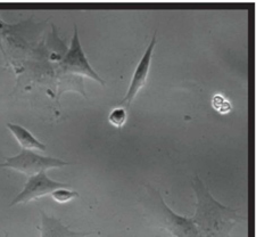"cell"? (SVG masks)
I'll use <instances>...</instances> for the list:
<instances>
[{
    "label": "cell",
    "instance_id": "obj_5",
    "mask_svg": "<svg viewBox=\"0 0 256 237\" xmlns=\"http://www.w3.org/2000/svg\"><path fill=\"white\" fill-rule=\"evenodd\" d=\"M63 187L68 188L70 185L52 180L47 176L46 171H41L34 174V176L28 177L23 190L13 199L10 206L18 204V203H26L32 201V199L42 197L44 195L52 194L55 189L63 188Z\"/></svg>",
    "mask_w": 256,
    "mask_h": 237
},
{
    "label": "cell",
    "instance_id": "obj_9",
    "mask_svg": "<svg viewBox=\"0 0 256 237\" xmlns=\"http://www.w3.org/2000/svg\"><path fill=\"white\" fill-rule=\"evenodd\" d=\"M128 112L126 107H115L108 115V121L113 127L121 129L126 123Z\"/></svg>",
    "mask_w": 256,
    "mask_h": 237
},
{
    "label": "cell",
    "instance_id": "obj_8",
    "mask_svg": "<svg viewBox=\"0 0 256 237\" xmlns=\"http://www.w3.org/2000/svg\"><path fill=\"white\" fill-rule=\"evenodd\" d=\"M7 128L10 129L12 134L14 135L16 140L22 146V149H39V151H46V145L41 143L33 136L30 131L20 124L7 123Z\"/></svg>",
    "mask_w": 256,
    "mask_h": 237
},
{
    "label": "cell",
    "instance_id": "obj_3",
    "mask_svg": "<svg viewBox=\"0 0 256 237\" xmlns=\"http://www.w3.org/2000/svg\"><path fill=\"white\" fill-rule=\"evenodd\" d=\"M68 162L52 156H42L31 149H22L20 154L6 159L5 163L0 164L2 168H10L31 177L41 171H47L52 168H63Z\"/></svg>",
    "mask_w": 256,
    "mask_h": 237
},
{
    "label": "cell",
    "instance_id": "obj_6",
    "mask_svg": "<svg viewBox=\"0 0 256 237\" xmlns=\"http://www.w3.org/2000/svg\"><path fill=\"white\" fill-rule=\"evenodd\" d=\"M155 45H156V32L155 35L152 36V39L150 41V46L146 48V52L144 53L142 60L139 61L137 68L134 70V76H132L130 86L129 88H128L126 96L122 98L121 102H120L121 105H126V107H129L131 105L132 101L134 99V97L137 96L139 90L144 88V85H146L148 73H150V70L152 57V52H154Z\"/></svg>",
    "mask_w": 256,
    "mask_h": 237
},
{
    "label": "cell",
    "instance_id": "obj_2",
    "mask_svg": "<svg viewBox=\"0 0 256 237\" xmlns=\"http://www.w3.org/2000/svg\"><path fill=\"white\" fill-rule=\"evenodd\" d=\"M147 189L146 218L155 227L170 231L176 237H200L192 218L174 213L154 187L147 186Z\"/></svg>",
    "mask_w": 256,
    "mask_h": 237
},
{
    "label": "cell",
    "instance_id": "obj_11",
    "mask_svg": "<svg viewBox=\"0 0 256 237\" xmlns=\"http://www.w3.org/2000/svg\"><path fill=\"white\" fill-rule=\"evenodd\" d=\"M212 102L214 109L218 112H220V113H226V112H229L231 109L230 102L221 94H216V96L213 97Z\"/></svg>",
    "mask_w": 256,
    "mask_h": 237
},
{
    "label": "cell",
    "instance_id": "obj_1",
    "mask_svg": "<svg viewBox=\"0 0 256 237\" xmlns=\"http://www.w3.org/2000/svg\"><path fill=\"white\" fill-rule=\"evenodd\" d=\"M192 186L197 198L196 211L192 219L200 237H230L237 222L245 218L238 210L218 202L197 174L192 178Z\"/></svg>",
    "mask_w": 256,
    "mask_h": 237
},
{
    "label": "cell",
    "instance_id": "obj_12",
    "mask_svg": "<svg viewBox=\"0 0 256 237\" xmlns=\"http://www.w3.org/2000/svg\"><path fill=\"white\" fill-rule=\"evenodd\" d=\"M158 237H162V236H158ZM170 237H176V236H170Z\"/></svg>",
    "mask_w": 256,
    "mask_h": 237
},
{
    "label": "cell",
    "instance_id": "obj_4",
    "mask_svg": "<svg viewBox=\"0 0 256 237\" xmlns=\"http://www.w3.org/2000/svg\"><path fill=\"white\" fill-rule=\"evenodd\" d=\"M60 68L65 73L86 76L94 79V80L100 82L102 85H105V81L102 80L100 76L97 74L96 71L89 64L88 58H86L84 49H82L76 26L74 27V35L71 41V46H70L68 53L65 54V56L60 62Z\"/></svg>",
    "mask_w": 256,
    "mask_h": 237
},
{
    "label": "cell",
    "instance_id": "obj_10",
    "mask_svg": "<svg viewBox=\"0 0 256 237\" xmlns=\"http://www.w3.org/2000/svg\"><path fill=\"white\" fill-rule=\"evenodd\" d=\"M50 195L54 201H56L57 203H68L73 198L79 197V193H78L76 190L66 189L65 187L55 189Z\"/></svg>",
    "mask_w": 256,
    "mask_h": 237
},
{
    "label": "cell",
    "instance_id": "obj_7",
    "mask_svg": "<svg viewBox=\"0 0 256 237\" xmlns=\"http://www.w3.org/2000/svg\"><path fill=\"white\" fill-rule=\"evenodd\" d=\"M41 237H86L92 231H74L60 222V219L50 217L41 211Z\"/></svg>",
    "mask_w": 256,
    "mask_h": 237
}]
</instances>
